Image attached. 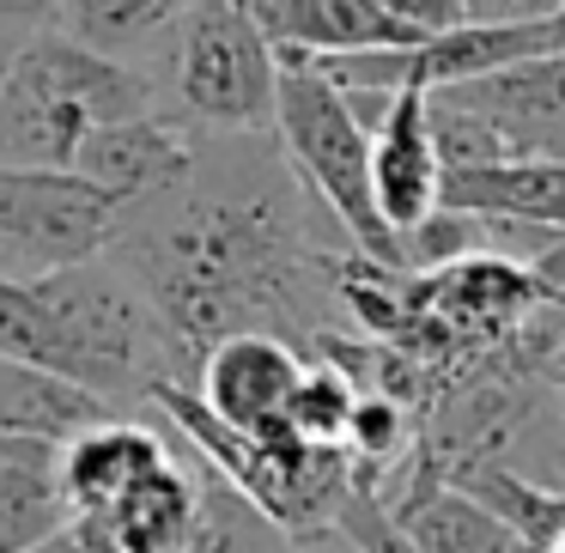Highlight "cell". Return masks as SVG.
<instances>
[{"label": "cell", "mask_w": 565, "mask_h": 553, "mask_svg": "<svg viewBox=\"0 0 565 553\" xmlns=\"http://www.w3.org/2000/svg\"><path fill=\"white\" fill-rule=\"evenodd\" d=\"M317 195L292 159H268V135H220L201 147L177 189L122 213V268L147 286L189 371H201L213 341L237 329H274L286 341H322L317 305L334 298L341 262L310 232Z\"/></svg>", "instance_id": "cell-1"}, {"label": "cell", "mask_w": 565, "mask_h": 553, "mask_svg": "<svg viewBox=\"0 0 565 553\" xmlns=\"http://www.w3.org/2000/svg\"><path fill=\"white\" fill-rule=\"evenodd\" d=\"M38 298L50 305L55 341H62V371L86 383L92 395L122 414L128 402H152V390L171 377L189 383V365L177 353L171 329H164L159 305L147 286L110 256L74 262V268L43 274Z\"/></svg>", "instance_id": "cell-2"}, {"label": "cell", "mask_w": 565, "mask_h": 553, "mask_svg": "<svg viewBox=\"0 0 565 553\" xmlns=\"http://www.w3.org/2000/svg\"><path fill=\"white\" fill-rule=\"evenodd\" d=\"M274 135H280L292 171L305 177V189L334 213L347 244L407 268L402 237L377 213V189H371V128L359 123L347 86H334L317 67V55L305 50H280V116H274Z\"/></svg>", "instance_id": "cell-3"}, {"label": "cell", "mask_w": 565, "mask_h": 553, "mask_svg": "<svg viewBox=\"0 0 565 553\" xmlns=\"http://www.w3.org/2000/svg\"><path fill=\"white\" fill-rule=\"evenodd\" d=\"M171 98L183 123L213 135H274L280 116V50L262 31L256 0H195L177 25Z\"/></svg>", "instance_id": "cell-4"}, {"label": "cell", "mask_w": 565, "mask_h": 553, "mask_svg": "<svg viewBox=\"0 0 565 553\" xmlns=\"http://www.w3.org/2000/svg\"><path fill=\"white\" fill-rule=\"evenodd\" d=\"M122 201L79 171L0 164V274L43 280L55 268L92 262L122 232Z\"/></svg>", "instance_id": "cell-5"}, {"label": "cell", "mask_w": 565, "mask_h": 553, "mask_svg": "<svg viewBox=\"0 0 565 553\" xmlns=\"http://www.w3.org/2000/svg\"><path fill=\"white\" fill-rule=\"evenodd\" d=\"M201 499H207V462L189 444H171V456L140 475L110 511L67 517L62 541L74 553H183L201 529Z\"/></svg>", "instance_id": "cell-6"}, {"label": "cell", "mask_w": 565, "mask_h": 553, "mask_svg": "<svg viewBox=\"0 0 565 553\" xmlns=\"http://www.w3.org/2000/svg\"><path fill=\"white\" fill-rule=\"evenodd\" d=\"M92 135L86 104L67 92V79L50 67L38 38L19 43L13 67L0 79V164L31 171H74L79 147Z\"/></svg>", "instance_id": "cell-7"}, {"label": "cell", "mask_w": 565, "mask_h": 553, "mask_svg": "<svg viewBox=\"0 0 565 553\" xmlns=\"http://www.w3.org/2000/svg\"><path fill=\"white\" fill-rule=\"evenodd\" d=\"M298 377H305V359H298V347L286 334L237 329L207 347V359L195 371V390L237 432H268L286 419V402H292Z\"/></svg>", "instance_id": "cell-8"}, {"label": "cell", "mask_w": 565, "mask_h": 553, "mask_svg": "<svg viewBox=\"0 0 565 553\" xmlns=\"http://www.w3.org/2000/svg\"><path fill=\"white\" fill-rule=\"evenodd\" d=\"M195 123H171L159 110H140L128 123H104L86 135L74 171L92 177L98 189H110L122 208H140V201L177 189L189 171H195V152L201 140L189 135Z\"/></svg>", "instance_id": "cell-9"}, {"label": "cell", "mask_w": 565, "mask_h": 553, "mask_svg": "<svg viewBox=\"0 0 565 553\" xmlns=\"http://www.w3.org/2000/svg\"><path fill=\"white\" fill-rule=\"evenodd\" d=\"M456 92L487 116L511 159H565V43L499 74L462 79Z\"/></svg>", "instance_id": "cell-10"}, {"label": "cell", "mask_w": 565, "mask_h": 553, "mask_svg": "<svg viewBox=\"0 0 565 553\" xmlns=\"http://www.w3.org/2000/svg\"><path fill=\"white\" fill-rule=\"evenodd\" d=\"M371 189H377V213L390 220L395 237L438 213L444 159L438 140H431L426 92H395L383 123L371 128Z\"/></svg>", "instance_id": "cell-11"}, {"label": "cell", "mask_w": 565, "mask_h": 553, "mask_svg": "<svg viewBox=\"0 0 565 553\" xmlns=\"http://www.w3.org/2000/svg\"><path fill=\"white\" fill-rule=\"evenodd\" d=\"M383 499H390V511L407 523V535L419 541V553H523V541L511 535V523H504L499 511H487L468 487L444 480V468L431 462L419 444H414V456H407L402 492L383 487Z\"/></svg>", "instance_id": "cell-12"}, {"label": "cell", "mask_w": 565, "mask_h": 553, "mask_svg": "<svg viewBox=\"0 0 565 553\" xmlns=\"http://www.w3.org/2000/svg\"><path fill=\"white\" fill-rule=\"evenodd\" d=\"M171 456V438L128 414H110L98 426H86L79 438L62 444L55 456V480H62V499H67V517H92V511H110L140 475Z\"/></svg>", "instance_id": "cell-13"}, {"label": "cell", "mask_w": 565, "mask_h": 553, "mask_svg": "<svg viewBox=\"0 0 565 553\" xmlns=\"http://www.w3.org/2000/svg\"><path fill=\"white\" fill-rule=\"evenodd\" d=\"M438 208L468 220L565 232V159H499L475 171H444Z\"/></svg>", "instance_id": "cell-14"}, {"label": "cell", "mask_w": 565, "mask_h": 553, "mask_svg": "<svg viewBox=\"0 0 565 553\" xmlns=\"http://www.w3.org/2000/svg\"><path fill=\"white\" fill-rule=\"evenodd\" d=\"M262 31L274 50H305V55H353V50H402L419 43L414 25L383 13L377 0H256Z\"/></svg>", "instance_id": "cell-15"}, {"label": "cell", "mask_w": 565, "mask_h": 553, "mask_svg": "<svg viewBox=\"0 0 565 553\" xmlns=\"http://www.w3.org/2000/svg\"><path fill=\"white\" fill-rule=\"evenodd\" d=\"M110 414L116 407L104 395H92L86 383L0 353V438H31V444H55L62 450L67 438H79L86 426H98Z\"/></svg>", "instance_id": "cell-16"}, {"label": "cell", "mask_w": 565, "mask_h": 553, "mask_svg": "<svg viewBox=\"0 0 565 553\" xmlns=\"http://www.w3.org/2000/svg\"><path fill=\"white\" fill-rule=\"evenodd\" d=\"M195 0H62V13H55V31L67 38L92 43L104 55H147L159 38H171L183 25V13Z\"/></svg>", "instance_id": "cell-17"}, {"label": "cell", "mask_w": 565, "mask_h": 553, "mask_svg": "<svg viewBox=\"0 0 565 553\" xmlns=\"http://www.w3.org/2000/svg\"><path fill=\"white\" fill-rule=\"evenodd\" d=\"M183 553H292V535L262 511L249 492H237L220 468L207 462V499H201V529Z\"/></svg>", "instance_id": "cell-18"}, {"label": "cell", "mask_w": 565, "mask_h": 553, "mask_svg": "<svg viewBox=\"0 0 565 553\" xmlns=\"http://www.w3.org/2000/svg\"><path fill=\"white\" fill-rule=\"evenodd\" d=\"M353 402H359V383L347 377L334 359H317V365H305L292 402H286V426H292L305 444H347Z\"/></svg>", "instance_id": "cell-19"}, {"label": "cell", "mask_w": 565, "mask_h": 553, "mask_svg": "<svg viewBox=\"0 0 565 553\" xmlns=\"http://www.w3.org/2000/svg\"><path fill=\"white\" fill-rule=\"evenodd\" d=\"M383 13H395L402 25H414L419 38H438V31L468 25V0H377Z\"/></svg>", "instance_id": "cell-20"}, {"label": "cell", "mask_w": 565, "mask_h": 553, "mask_svg": "<svg viewBox=\"0 0 565 553\" xmlns=\"http://www.w3.org/2000/svg\"><path fill=\"white\" fill-rule=\"evenodd\" d=\"M55 13L62 0H0V38H38V31H55Z\"/></svg>", "instance_id": "cell-21"}, {"label": "cell", "mask_w": 565, "mask_h": 553, "mask_svg": "<svg viewBox=\"0 0 565 553\" xmlns=\"http://www.w3.org/2000/svg\"><path fill=\"white\" fill-rule=\"evenodd\" d=\"M565 0H468V19H553Z\"/></svg>", "instance_id": "cell-22"}, {"label": "cell", "mask_w": 565, "mask_h": 553, "mask_svg": "<svg viewBox=\"0 0 565 553\" xmlns=\"http://www.w3.org/2000/svg\"><path fill=\"white\" fill-rule=\"evenodd\" d=\"M292 553H359V547L329 523V529H310V535H292Z\"/></svg>", "instance_id": "cell-23"}, {"label": "cell", "mask_w": 565, "mask_h": 553, "mask_svg": "<svg viewBox=\"0 0 565 553\" xmlns=\"http://www.w3.org/2000/svg\"><path fill=\"white\" fill-rule=\"evenodd\" d=\"M13 55H19V38H0V79H7V67H13Z\"/></svg>", "instance_id": "cell-24"}, {"label": "cell", "mask_w": 565, "mask_h": 553, "mask_svg": "<svg viewBox=\"0 0 565 553\" xmlns=\"http://www.w3.org/2000/svg\"><path fill=\"white\" fill-rule=\"evenodd\" d=\"M559 438H565V383H559Z\"/></svg>", "instance_id": "cell-25"}, {"label": "cell", "mask_w": 565, "mask_h": 553, "mask_svg": "<svg viewBox=\"0 0 565 553\" xmlns=\"http://www.w3.org/2000/svg\"><path fill=\"white\" fill-rule=\"evenodd\" d=\"M547 553H565V529H559V535H553V547Z\"/></svg>", "instance_id": "cell-26"}, {"label": "cell", "mask_w": 565, "mask_h": 553, "mask_svg": "<svg viewBox=\"0 0 565 553\" xmlns=\"http://www.w3.org/2000/svg\"><path fill=\"white\" fill-rule=\"evenodd\" d=\"M553 25H559V43H565V7H559V13H553Z\"/></svg>", "instance_id": "cell-27"}]
</instances>
